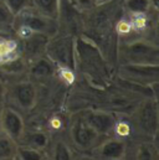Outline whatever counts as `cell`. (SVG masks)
Masks as SVG:
<instances>
[{"label": "cell", "mask_w": 159, "mask_h": 160, "mask_svg": "<svg viewBox=\"0 0 159 160\" xmlns=\"http://www.w3.org/2000/svg\"><path fill=\"white\" fill-rule=\"evenodd\" d=\"M19 40H20V55L26 61V63L30 65L38 58L45 56L46 46L50 38L38 32H30L29 35Z\"/></svg>", "instance_id": "30bf717a"}, {"label": "cell", "mask_w": 159, "mask_h": 160, "mask_svg": "<svg viewBox=\"0 0 159 160\" xmlns=\"http://www.w3.org/2000/svg\"><path fill=\"white\" fill-rule=\"evenodd\" d=\"M5 93H6V82L0 76V103L5 104Z\"/></svg>", "instance_id": "d4e9b609"}, {"label": "cell", "mask_w": 159, "mask_h": 160, "mask_svg": "<svg viewBox=\"0 0 159 160\" xmlns=\"http://www.w3.org/2000/svg\"><path fill=\"white\" fill-rule=\"evenodd\" d=\"M33 8L52 19H57L60 0H33Z\"/></svg>", "instance_id": "ffe728a7"}, {"label": "cell", "mask_w": 159, "mask_h": 160, "mask_svg": "<svg viewBox=\"0 0 159 160\" xmlns=\"http://www.w3.org/2000/svg\"><path fill=\"white\" fill-rule=\"evenodd\" d=\"M129 122L132 127L133 139L139 140H154L158 137L159 112L158 98L144 97L142 98L136 107L131 111Z\"/></svg>", "instance_id": "7a4b0ae2"}, {"label": "cell", "mask_w": 159, "mask_h": 160, "mask_svg": "<svg viewBox=\"0 0 159 160\" xmlns=\"http://www.w3.org/2000/svg\"><path fill=\"white\" fill-rule=\"evenodd\" d=\"M28 68H29V65L20 55L19 57L0 65V76L3 78L24 77V76H28Z\"/></svg>", "instance_id": "2e32d148"}, {"label": "cell", "mask_w": 159, "mask_h": 160, "mask_svg": "<svg viewBox=\"0 0 159 160\" xmlns=\"http://www.w3.org/2000/svg\"><path fill=\"white\" fill-rule=\"evenodd\" d=\"M112 70L96 43L83 35L76 38V71H81L92 84L105 88L112 82Z\"/></svg>", "instance_id": "6da1fadb"}, {"label": "cell", "mask_w": 159, "mask_h": 160, "mask_svg": "<svg viewBox=\"0 0 159 160\" xmlns=\"http://www.w3.org/2000/svg\"><path fill=\"white\" fill-rule=\"evenodd\" d=\"M122 63L159 65L158 42L147 39H133L117 42L116 66Z\"/></svg>", "instance_id": "3957f363"}, {"label": "cell", "mask_w": 159, "mask_h": 160, "mask_svg": "<svg viewBox=\"0 0 159 160\" xmlns=\"http://www.w3.org/2000/svg\"><path fill=\"white\" fill-rule=\"evenodd\" d=\"M10 97V107L18 109L21 114L30 113L39 99V89L33 80H16L6 86L5 98Z\"/></svg>", "instance_id": "5b68a950"}, {"label": "cell", "mask_w": 159, "mask_h": 160, "mask_svg": "<svg viewBox=\"0 0 159 160\" xmlns=\"http://www.w3.org/2000/svg\"><path fill=\"white\" fill-rule=\"evenodd\" d=\"M50 142H51V137L47 132H44V130H40V129L28 130L25 128V130H24L21 138L19 139L18 144H23V145H28V147H31V148H35V149H40V150H44L46 153L47 148L50 145Z\"/></svg>", "instance_id": "9a60e30c"}, {"label": "cell", "mask_w": 159, "mask_h": 160, "mask_svg": "<svg viewBox=\"0 0 159 160\" xmlns=\"http://www.w3.org/2000/svg\"><path fill=\"white\" fill-rule=\"evenodd\" d=\"M3 107H4V104H1V103H0V113H1V109H3Z\"/></svg>", "instance_id": "4316f807"}, {"label": "cell", "mask_w": 159, "mask_h": 160, "mask_svg": "<svg viewBox=\"0 0 159 160\" xmlns=\"http://www.w3.org/2000/svg\"><path fill=\"white\" fill-rule=\"evenodd\" d=\"M71 1L75 4V6H76L77 9H80V10L83 11V12L93 8L92 0H71Z\"/></svg>", "instance_id": "cb8c5ba5"}, {"label": "cell", "mask_w": 159, "mask_h": 160, "mask_svg": "<svg viewBox=\"0 0 159 160\" xmlns=\"http://www.w3.org/2000/svg\"><path fill=\"white\" fill-rule=\"evenodd\" d=\"M85 122L100 135L102 137H110L117 116L113 114V112L103 109V108H88L86 111L81 112Z\"/></svg>", "instance_id": "9c48e42d"}, {"label": "cell", "mask_w": 159, "mask_h": 160, "mask_svg": "<svg viewBox=\"0 0 159 160\" xmlns=\"http://www.w3.org/2000/svg\"><path fill=\"white\" fill-rule=\"evenodd\" d=\"M90 155L96 159H124L128 155V142L115 137H106Z\"/></svg>", "instance_id": "8fae6325"}, {"label": "cell", "mask_w": 159, "mask_h": 160, "mask_svg": "<svg viewBox=\"0 0 159 160\" xmlns=\"http://www.w3.org/2000/svg\"><path fill=\"white\" fill-rule=\"evenodd\" d=\"M0 130H1V128H0Z\"/></svg>", "instance_id": "83f0119b"}, {"label": "cell", "mask_w": 159, "mask_h": 160, "mask_svg": "<svg viewBox=\"0 0 159 160\" xmlns=\"http://www.w3.org/2000/svg\"><path fill=\"white\" fill-rule=\"evenodd\" d=\"M16 159L23 160H42L49 159L47 154L44 150L35 149L28 145H23V144H18V150H16Z\"/></svg>", "instance_id": "44dd1931"}, {"label": "cell", "mask_w": 159, "mask_h": 160, "mask_svg": "<svg viewBox=\"0 0 159 160\" xmlns=\"http://www.w3.org/2000/svg\"><path fill=\"white\" fill-rule=\"evenodd\" d=\"M57 66L45 55L29 65L28 77L33 80H50L56 76Z\"/></svg>", "instance_id": "4fadbf2b"}, {"label": "cell", "mask_w": 159, "mask_h": 160, "mask_svg": "<svg viewBox=\"0 0 159 160\" xmlns=\"http://www.w3.org/2000/svg\"><path fill=\"white\" fill-rule=\"evenodd\" d=\"M16 28H23L31 32L42 34L49 38H52L59 32L57 19H52L47 15H44L33 6L15 15L13 29Z\"/></svg>", "instance_id": "8992f818"}, {"label": "cell", "mask_w": 159, "mask_h": 160, "mask_svg": "<svg viewBox=\"0 0 159 160\" xmlns=\"http://www.w3.org/2000/svg\"><path fill=\"white\" fill-rule=\"evenodd\" d=\"M121 9L127 14H144L158 10L152 0H119Z\"/></svg>", "instance_id": "ac0fdd59"}, {"label": "cell", "mask_w": 159, "mask_h": 160, "mask_svg": "<svg viewBox=\"0 0 159 160\" xmlns=\"http://www.w3.org/2000/svg\"><path fill=\"white\" fill-rule=\"evenodd\" d=\"M15 15L10 11L6 4L0 0V32H11Z\"/></svg>", "instance_id": "7402d4cb"}, {"label": "cell", "mask_w": 159, "mask_h": 160, "mask_svg": "<svg viewBox=\"0 0 159 160\" xmlns=\"http://www.w3.org/2000/svg\"><path fill=\"white\" fill-rule=\"evenodd\" d=\"M69 137L76 150H79L80 153H88V154H91V152L106 138L100 135L97 132H95L85 122L81 113L77 114L76 118L71 119L69 127Z\"/></svg>", "instance_id": "52a82bcc"}, {"label": "cell", "mask_w": 159, "mask_h": 160, "mask_svg": "<svg viewBox=\"0 0 159 160\" xmlns=\"http://www.w3.org/2000/svg\"><path fill=\"white\" fill-rule=\"evenodd\" d=\"M3 1L6 4V6L10 9V11L14 15H18L25 9L33 6V0H3Z\"/></svg>", "instance_id": "603a6c76"}, {"label": "cell", "mask_w": 159, "mask_h": 160, "mask_svg": "<svg viewBox=\"0 0 159 160\" xmlns=\"http://www.w3.org/2000/svg\"><path fill=\"white\" fill-rule=\"evenodd\" d=\"M0 128L5 134L19 142L26 127L23 114L18 109L4 104L0 113Z\"/></svg>", "instance_id": "7c38bea8"}, {"label": "cell", "mask_w": 159, "mask_h": 160, "mask_svg": "<svg viewBox=\"0 0 159 160\" xmlns=\"http://www.w3.org/2000/svg\"><path fill=\"white\" fill-rule=\"evenodd\" d=\"M18 142L0 130V159H16Z\"/></svg>", "instance_id": "d6986e66"}, {"label": "cell", "mask_w": 159, "mask_h": 160, "mask_svg": "<svg viewBox=\"0 0 159 160\" xmlns=\"http://www.w3.org/2000/svg\"><path fill=\"white\" fill-rule=\"evenodd\" d=\"M115 77L134 84L151 87L159 83V65L122 63L115 67Z\"/></svg>", "instance_id": "ba28073f"}, {"label": "cell", "mask_w": 159, "mask_h": 160, "mask_svg": "<svg viewBox=\"0 0 159 160\" xmlns=\"http://www.w3.org/2000/svg\"><path fill=\"white\" fill-rule=\"evenodd\" d=\"M47 158L49 159H74L75 154L72 148L66 140L57 139L50 142V145L47 148Z\"/></svg>", "instance_id": "e0dca14e"}, {"label": "cell", "mask_w": 159, "mask_h": 160, "mask_svg": "<svg viewBox=\"0 0 159 160\" xmlns=\"http://www.w3.org/2000/svg\"><path fill=\"white\" fill-rule=\"evenodd\" d=\"M76 38L57 32L47 42L45 55L57 66L76 71Z\"/></svg>", "instance_id": "277c9868"}, {"label": "cell", "mask_w": 159, "mask_h": 160, "mask_svg": "<svg viewBox=\"0 0 159 160\" xmlns=\"http://www.w3.org/2000/svg\"><path fill=\"white\" fill-rule=\"evenodd\" d=\"M20 56V40L11 32H0V65Z\"/></svg>", "instance_id": "5bb4252c"}, {"label": "cell", "mask_w": 159, "mask_h": 160, "mask_svg": "<svg viewBox=\"0 0 159 160\" xmlns=\"http://www.w3.org/2000/svg\"><path fill=\"white\" fill-rule=\"evenodd\" d=\"M113 0H92L93 2V6H100V5H105V4H108Z\"/></svg>", "instance_id": "484cf974"}]
</instances>
